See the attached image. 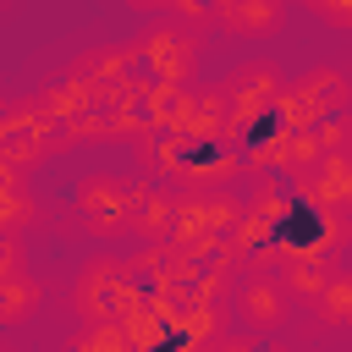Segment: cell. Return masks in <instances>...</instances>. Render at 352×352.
<instances>
[{
	"instance_id": "8fae6325",
	"label": "cell",
	"mask_w": 352,
	"mask_h": 352,
	"mask_svg": "<svg viewBox=\"0 0 352 352\" xmlns=\"http://www.w3.org/2000/svg\"><path fill=\"white\" fill-rule=\"evenodd\" d=\"M214 22L236 38H264L286 22V0H220L214 6Z\"/></svg>"
},
{
	"instance_id": "8992f818",
	"label": "cell",
	"mask_w": 352,
	"mask_h": 352,
	"mask_svg": "<svg viewBox=\"0 0 352 352\" xmlns=\"http://www.w3.org/2000/svg\"><path fill=\"white\" fill-rule=\"evenodd\" d=\"M44 160V116L33 99H16L0 110V165L6 170H28Z\"/></svg>"
},
{
	"instance_id": "ba28073f",
	"label": "cell",
	"mask_w": 352,
	"mask_h": 352,
	"mask_svg": "<svg viewBox=\"0 0 352 352\" xmlns=\"http://www.w3.org/2000/svg\"><path fill=\"white\" fill-rule=\"evenodd\" d=\"M77 220L94 231V236H121V220H126V187L116 176H88L77 187Z\"/></svg>"
},
{
	"instance_id": "7a4b0ae2",
	"label": "cell",
	"mask_w": 352,
	"mask_h": 352,
	"mask_svg": "<svg viewBox=\"0 0 352 352\" xmlns=\"http://www.w3.org/2000/svg\"><path fill=\"white\" fill-rule=\"evenodd\" d=\"M346 104H352V77L341 66H314V72L280 82L275 121H280V132H308V126H324V121L346 116Z\"/></svg>"
},
{
	"instance_id": "7c38bea8",
	"label": "cell",
	"mask_w": 352,
	"mask_h": 352,
	"mask_svg": "<svg viewBox=\"0 0 352 352\" xmlns=\"http://www.w3.org/2000/svg\"><path fill=\"white\" fill-rule=\"evenodd\" d=\"M72 77H77V82H138L132 44H110V50L77 55V60H72Z\"/></svg>"
},
{
	"instance_id": "e0dca14e",
	"label": "cell",
	"mask_w": 352,
	"mask_h": 352,
	"mask_svg": "<svg viewBox=\"0 0 352 352\" xmlns=\"http://www.w3.org/2000/svg\"><path fill=\"white\" fill-rule=\"evenodd\" d=\"M126 6H138V11H154V6H160V0H126Z\"/></svg>"
},
{
	"instance_id": "d6986e66",
	"label": "cell",
	"mask_w": 352,
	"mask_h": 352,
	"mask_svg": "<svg viewBox=\"0 0 352 352\" xmlns=\"http://www.w3.org/2000/svg\"><path fill=\"white\" fill-rule=\"evenodd\" d=\"M0 110H6V104H0Z\"/></svg>"
},
{
	"instance_id": "ac0fdd59",
	"label": "cell",
	"mask_w": 352,
	"mask_h": 352,
	"mask_svg": "<svg viewBox=\"0 0 352 352\" xmlns=\"http://www.w3.org/2000/svg\"><path fill=\"white\" fill-rule=\"evenodd\" d=\"M220 352H248V346H242V341H226V346H220Z\"/></svg>"
},
{
	"instance_id": "6da1fadb",
	"label": "cell",
	"mask_w": 352,
	"mask_h": 352,
	"mask_svg": "<svg viewBox=\"0 0 352 352\" xmlns=\"http://www.w3.org/2000/svg\"><path fill=\"white\" fill-rule=\"evenodd\" d=\"M72 308H77L82 324H126L138 308H148V297H143V280L126 270V258L99 253V258H88L77 270Z\"/></svg>"
},
{
	"instance_id": "4fadbf2b",
	"label": "cell",
	"mask_w": 352,
	"mask_h": 352,
	"mask_svg": "<svg viewBox=\"0 0 352 352\" xmlns=\"http://www.w3.org/2000/svg\"><path fill=\"white\" fill-rule=\"evenodd\" d=\"M44 302V286L33 280V275H6L0 280V324H22V319H33V308Z\"/></svg>"
},
{
	"instance_id": "277c9868",
	"label": "cell",
	"mask_w": 352,
	"mask_h": 352,
	"mask_svg": "<svg viewBox=\"0 0 352 352\" xmlns=\"http://www.w3.org/2000/svg\"><path fill=\"white\" fill-rule=\"evenodd\" d=\"M280 82H286V77H280L270 60H242L236 72H226L220 88H214V104H220V116H226V132H231V138L253 132V126L275 110Z\"/></svg>"
},
{
	"instance_id": "5bb4252c",
	"label": "cell",
	"mask_w": 352,
	"mask_h": 352,
	"mask_svg": "<svg viewBox=\"0 0 352 352\" xmlns=\"http://www.w3.org/2000/svg\"><path fill=\"white\" fill-rule=\"evenodd\" d=\"M314 308H319V324H324V330H341V324L352 319V280L336 270V275L324 280V292L314 297Z\"/></svg>"
},
{
	"instance_id": "30bf717a",
	"label": "cell",
	"mask_w": 352,
	"mask_h": 352,
	"mask_svg": "<svg viewBox=\"0 0 352 352\" xmlns=\"http://www.w3.org/2000/svg\"><path fill=\"white\" fill-rule=\"evenodd\" d=\"M330 275H336V264H330L324 253L286 248V253H280V275H275V280L286 286V297H292V302H308V308H314V297L324 292V280H330Z\"/></svg>"
},
{
	"instance_id": "52a82bcc",
	"label": "cell",
	"mask_w": 352,
	"mask_h": 352,
	"mask_svg": "<svg viewBox=\"0 0 352 352\" xmlns=\"http://www.w3.org/2000/svg\"><path fill=\"white\" fill-rule=\"evenodd\" d=\"M170 209H176V192H165L160 182H143V187H126V220H121V236L132 242H165L170 236Z\"/></svg>"
},
{
	"instance_id": "9c48e42d",
	"label": "cell",
	"mask_w": 352,
	"mask_h": 352,
	"mask_svg": "<svg viewBox=\"0 0 352 352\" xmlns=\"http://www.w3.org/2000/svg\"><path fill=\"white\" fill-rule=\"evenodd\" d=\"M236 308H242V324H248V330H280L297 302L286 297V286H280L275 275H248V280L236 286Z\"/></svg>"
},
{
	"instance_id": "5b68a950",
	"label": "cell",
	"mask_w": 352,
	"mask_h": 352,
	"mask_svg": "<svg viewBox=\"0 0 352 352\" xmlns=\"http://www.w3.org/2000/svg\"><path fill=\"white\" fill-rule=\"evenodd\" d=\"M286 176H292L286 192H297L308 209L346 214V204H352V160L346 154H319V160H308V165H297Z\"/></svg>"
},
{
	"instance_id": "2e32d148",
	"label": "cell",
	"mask_w": 352,
	"mask_h": 352,
	"mask_svg": "<svg viewBox=\"0 0 352 352\" xmlns=\"http://www.w3.org/2000/svg\"><path fill=\"white\" fill-rule=\"evenodd\" d=\"M16 270H22V248H16V236H0V280Z\"/></svg>"
},
{
	"instance_id": "9a60e30c",
	"label": "cell",
	"mask_w": 352,
	"mask_h": 352,
	"mask_svg": "<svg viewBox=\"0 0 352 352\" xmlns=\"http://www.w3.org/2000/svg\"><path fill=\"white\" fill-rule=\"evenodd\" d=\"M72 352H138V341H132L121 324H88Z\"/></svg>"
},
{
	"instance_id": "3957f363",
	"label": "cell",
	"mask_w": 352,
	"mask_h": 352,
	"mask_svg": "<svg viewBox=\"0 0 352 352\" xmlns=\"http://www.w3.org/2000/svg\"><path fill=\"white\" fill-rule=\"evenodd\" d=\"M132 60H138V82H148V88H192L198 33L182 22H160L143 38H132Z\"/></svg>"
}]
</instances>
